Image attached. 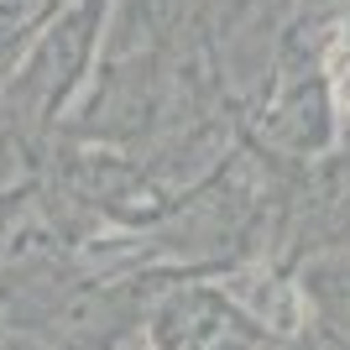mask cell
I'll use <instances>...</instances> for the list:
<instances>
[{"instance_id": "obj_1", "label": "cell", "mask_w": 350, "mask_h": 350, "mask_svg": "<svg viewBox=\"0 0 350 350\" xmlns=\"http://www.w3.org/2000/svg\"><path fill=\"white\" fill-rule=\"evenodd\" d=\"M100 16H105V0H84V11H68L58 27L42 37V47H37V58H31V68H27L31 94H42L47 105H58L73 89V79L84 73L89 47H94Z\"/></svg>"}, {"instance_id": "obj_2", "label": "cell", "mask_w": 350, "mask_h": 350, "mask_svg": "<svg viewBox=\"0 0 350 350\" xmlns=\"http://www.w3.org/2000/svg\"><path fill=\"white\" fill-rule=\"evenodd\" d=\"M230 324H235V308L219 293L183 288L157 308L152 340H157V350H215L219 340L230 335Z\"/></svg>"}, {"instance_id": "obj_3", "label": "cell", "mask_w": 350, "mask_h": 350, "mask_svg": "<svg viewBox=\"0 0 350 350\" xmlns=\"http://www.w3.org/2000/svg\"><path fill=\"white\" fill-rule=\"evenodd\" d=\"M272 142L293 146V152H314V146L329 142V100H324L319 79H298V84L282 94V105L272 110Z\"/></svg>"}, {"instance_id": "obj_4", "label": "cell", "mask_w": 350, "mask_h": 350, "mask_svg": "<svg viewBox=\"0 0 350 350\" xmlns=\"http://www.w3.org/2000/svg\"><path fill=\"white\" fill-rule=\"evenodd\" d=\"M308 298L340 335H350V251H335L319 267H308Z\"/></svg>"}, {"instance_id": "obj_5", "label": "cell", "mask_w": 350, "mask_h": 350, "mask_svg": "<svg viewBox=\"0 0 350 350\" xmlns=\"http://www.w3.org/2000/svg\"><path fill=\"white\" fill-rule=\"evenodd\" d=\"M37 5H42V0H0V47H5V42L16 37V31L27 27Z\"/></svg>"}]
</instances>
